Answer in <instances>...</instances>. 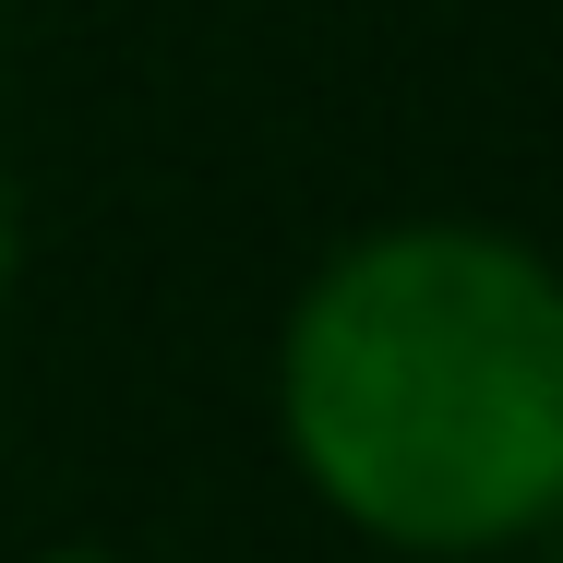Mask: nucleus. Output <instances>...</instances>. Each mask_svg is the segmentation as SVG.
Segmentation results:
<instances>
[{"instance_id":"1","label":"nucleus","mask_w":563,"mask_h":563,"mask_svg":"<svg viewBox=\"0 0 563 563\" xmlns=\"http://www.w3.org/2000/svg\"><path fill=\"white\" fill-rule=\"evenodd\" d=\"M288 444L396 552H504L563 516V276L492 228H384L288 324Z\"/></svg>"},{"instance_id":"2","label":"nucleus","mask_w":563,"mask_h":563,"mask_svg":"<svg viewBox=\"0 0 563 563\" xmlns=\"http://www.w3.org/2000/svg\"><path fill=\"white\" fill-rule=\"evenodd\" d=\"M0 288H12V192H0Z\"/></svg>"},{"instance_id":"3","label":"nucleus","mask_w":563,"mask_h":563,"mask_svg":"<svg viewBox=\"0 0 563 563\" xmlns=\"http://www.w3.org/2000/svg\"><path fill=\"white\" fill-rule=\"evenodd\" d=\"M48 563H109V552H48Z\"/></svg>"},{"instance_id":"4","label":"nucleus","mask_w":563,"mask_h":563,"mask_svg":"<svg viewBox=\"0 0 563 563\" xmlns=\"http://www.w3.org/2000/svg\"><path fill=\"white\" fill-rule=\"evenodd\" d=\"M552 528H563V516H552ZM552 563H563V540H552Z\"/></svg>"}]
</instances>
